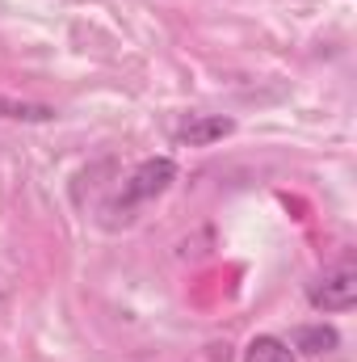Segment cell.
<instances>
[{
  "label": "cell",
  "mask_w": 357,
  "mask_h": 362,
  "mask_svg": "<svg viewBox=\"0 0 357 362\" xmlns=\"http://www.w3.org/2000/svg\"><path fill=\"white\" fill-rule=\"evenodd\" d=\"M173 181H177V160H173V156H152V160H143L131 177L122 181V189L114 194L109 215H131L135 206H143V202L160 198Z\"/></svg>",
  "instance_id": "1"
},
{
  "label": "cell",
  "mask_w": 357,
  "mask_h": 362,
  "mask_svg": "<svg viewBox=\"0 0 357 362\" xmlns=\"http://www.w3.org/2000/svg\"><path fill=\"white\" fill-rule=\"evenodd\" d=\"M307 303L315 312H328V316H341L357 303V266L353 257L337 262L332 270H324L311 286H307Z\"/></svg>",
  "instance_id": "2"
},
{
  "label": "cell",
  "mask_w": 357,
  "mask_h": 362,
  "mask_svg": "<svg viewBox=\"0 0 357 362\" xmlns=\"http://www.w3.org/2000/svg\"><path fill=\"white\" fill-rule=\"evenodd\" d=\"M227 135H236V118H223V114H185L173 127V144L181 148H210Z\"/></svg>",
  "instance_id": "3"
},
{
  "label": "cell",
  "mask_w": 357,
  "mask_h": 362,
  "mask_svg": "<svg viewBox=\"0 0 357 362\" xmlns=\"http://www.w3.org/2000/svg\"><path fill=\"white\" fill-rule=\"evenodd\" d=\"M55 105L47 101H25L13 93H0V122H55Z\"/></svg>",
  "instance_id": "4"
},
{
  "label": "cell",
  "mask_w": 357,
  "mask_h": 362,
  "mask_svg": "<svg viewBox=\"0 0 357 362\" xmlns=\"http://www.w3.org/2000/svg\"><path fill=\"white\" fill-rule=\"evenodd\" d=\"M337 346H341V333L332 325H303L290 337V350L294 354H332Z\"/></svg>",
  "instance_id": "5"
},
{
  "label": "cell",
  "mask_w": 357,
  "mask_h": 362,
  "mask_svg": "<svg viewBox=\"0 0 357 362\" xmlns=\"http://www.w3.org/2000/svg\"><path fill=\"white\" fill-rule=\"evenodd\" d=\"M244 362H298V354L290 350V341L273 337V333H261L244 346Z\"/></svg>",
  "instance_id": "6"
}]
</instances>
